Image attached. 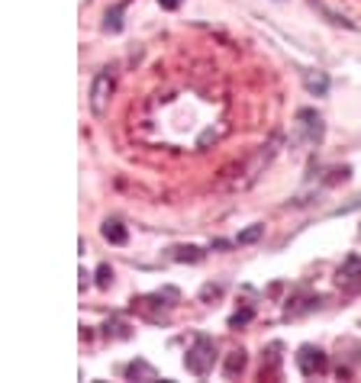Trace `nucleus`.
<instances>
[{
  "instance_id": "nucleus-2",
  "label": "nucleus",
  "mask_w": 361,
  "mask_h": 383,
  "mask_svg": "<svg viewBox=\"0 0 361 383\" xmlns=\"http://www.w3.org/2000/svg\"><path fill=\"white\" fill-rule=\"evenodd\" d=\"M297 367H300L303 377H316V374H326V351L316 348V345H300V351H297Z\"/></svg>"
},
{
  "instance_id": "nucleus-6",
  "label": "nucleus",
  "mask_w": 361,
  "mask_h": 383,
  "mask_svg": "<svg viewBox=\"0 0 361 383\" xmlns=\"http://www.w3.org/2000/svg\"><path fill=\"white\" fill-rule=\"evenodd\" d=\"M101 232H103V239H107L110 245H126V225L119 223V219H107V223L101 225Z\"/></svg>"
},
{
  "instance_id": "nucleus-15",
  "label": "nucleus",
  "mask_w": 361,
  "mask_h": 383,
  "mask_svg": "<svg viewBox=\"0 0 361 383\" xmlns=\"http://www.w3.org/2000/svg\"><path fill=\"white\" fill-rule=\"evenodd\" d=\"M159 7L161 10H177L181 7V0H159Z\"/></svg>"
},
{
  "instance_id": "nucleus-7",
  "label": "nucleus",
  "mask_w": 361,
  "mask_h": 383,
  "mask_svg": "<svg viewBox=\"0 0 361 383\" xmlns=\"http://www.w3.org/2000/svg\"><path fill=\"white\" fill-rule=\"evenodd\" d=\"M126 377L129 380H159V374H155V367H149L142 358L133 361V364L126 367Z\"/></svg>"
},
{
  "instance_id": "nucleus-11",
  "label": "nucleus",
  "mask_w": 361,
  "mask_h": 383,
  "mask_svg": "<svg viewBox=\"0 0 361 383\" xmlns=\"http://www.w3.org/2000/svg\"><path fill=\"white\" fill-rule=\"evenodd\" d=\"M223 370H226V377H229V380H233L235 374H242V370H245V351H242V348H239V351H233V354H229V358H226V367H223Z\"/></svg>"
},
{
  "instance_id": "nucleus-8",
  "label": "nucleus",
  "mask_w": 361,
  "mask_h": 383,
  "mask_svg": "<svg viewBox=\"0 0 361 383\" xmlns=\"http://www.w3.org/2000/svg\"><path fill=\"white\" fill-rule=\"evenodd\" d=\"M303 81H307V91L316 93V97H323V93L329 91V77L323 75V71H316V75H313V71H307V77H303Z\"/></svg>"
},
{
  "instance_id": "nucleus-12",
  "label": "nucleus",
  "mask_w": 361,
  "mask_h": 383,
  "mask_svg": "<svg viewBox=\"0 0 361 383\" xmlns=\"http://www.w3.org/2000/svg\"><path fill=\"white\" fill-rule=\"evenodd\" d=\"M261 235H265V225H249L245 232H239V239H235V242H239V245H252V242H258Z\"/></svg>"
},
{
  "instance_id": "nucleus-9",
  "label": "nucleus",
  "mask_w": 361,
  "mask_h": 383,
  "mask_svg": "<svg viewBox=\"0 0 361 383\" xmlns=\"http://www.w3.org/2000/svg\"><path fill=\"white\" fill-rule=\"evenodd\" d=\"M175 261H181V264H197V261H203V251L197 248V245H181V248H175Z\"/></svg>"
},
{
  "instance_id": "nucleus-5",
  "label": "nucleus",
  "mask_w": 361,
  "mask_h": 383,
  "mask_svg": "<svg viewBox=\"0 0 361 383\" xmlns=\"http://www.w3.org/2000/svg\"><path fill=\"white\" fill-rule=\"evenodd\" d=\"M297 119H300V126H303V139H307V142H319V139H323V119H319L316 110H300Z\"/></svg>"
},
{
  "instance_id": "nucleus-4",
  "label": "nucleus",
  "mask_w": 361,
  "mask_h": 383,
  "mask_svg": "<svg viewBox=\"0 0 361 383\" xmlns=\"http://www.w3.org/2000/svg\"><path fill=\"white\" fill-rule=\"evenodd\" d=\"M110 93H113V77L103 71V75H97V81H94V87H91V110L97 113V117H103V113H107Z\"/></svg>"
},
{
  "instance_id": "nucleus-1",
  "label": "nucleus",
  "mask_w": 361,
  "mask_h": 383,
  "mask_svg": "<svg viewBox=\"0 0 361 383\" xmlns=\"http://www.w3.org/2000/svg\"><path fill=\"white\" fill-rule=\"evenodd\" d=\"M213 361H216V345H213V338L210 335H197L184 354V367L193 377H207L213 370Z\"/></svg>"
},
{
  "instance_id": "nucleus-14",
  "label": "nucleus",
  "mask_w": 361,
  "mask_h": 383,
  "mask_svg": "<svg viewBox=\"0 0 361 383\" xmlns=\"http://www.w3.org/2000/svg\"><path fill=\"white\" fill-rule=\"evenodd\" d=\"M245 322H252V309H249V306L239 309V313L229 319V329H239V325H245Z\"/></svg>"
},
{
  "instance_id": "nucleus-3",
  "label": "nucleus",
  "mask_w": 361,
  "mask_h": 383,
  "mask_svg": "<svg viewBox=\"0 0 361 383\" xmlns=\"http://www.w3.org/2000/svg\"><path fill=\"white\" fill-rule=\"evenodd\" d=\"M336 283L345 293L361 290V255H348V258L342 261V267L336 271Z\"/></svg>"
},
{
  "instance_id": "nucleus-13",
  "label": "nucleus",
  "mask_w": 361,
  "mask_h": 383,
  "mask_svg": "<svg viewBox=\"0 0 361 383\" xmlns=\"http://www.w3.org/2000/svg\"><path fill=\"white\" fill-rule=\"evenodd\" d=\"M110 283H113V271H110V264H101V267H97V287L107 290Z\"/></svg>"
},
{
  "instance_id": "nucleus-10",
  "label": "nucleus",
  "mask_w": 361,
  "mask_h": 383,
  "mask_svg": "<svg viewBox=\"0 0 361 383\" xmlns=\"http://www.w3.org/2000/svg\"><path fill=\"white\" fill-rule=\"evenodd\" d=\"M123 10H126V3H117V7L107 13V20H103V29H107V33H119V29H123Z\"/></svg>"
}]
</instances>
